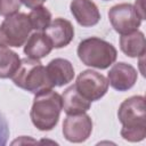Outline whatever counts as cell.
Returning a JSON list of instances; mask_svg holds the SVG:
<instances>
[{
  "label": "cell",
  "mask_w": 146,
  "mask_h": 146,
  "mask_svg": "<svg viewBox=\"0 0 146 146\" xmlns=\"http://www.w3.org/2000/svg\"><path fill=\"white\" fill-rule=\"evenodd\" d=\"M119 121L122 123L121 136L123 139L136 143L146 137V107L143 96H132L122 102L117 111Z\"/></svg>",
  "instance_id": "6da1fadb"
},
{
  "label": "cell",
  "mask_w": 146,
  "mask_h": 146,
  "mask_svg": "<svg viewBox=\"0 0 146 146\" xmlns=\"http://www.w3.org/2000/svg\"><path fill=\"white\" fill-rule=\"evenodd\" d=\"M62 111V97L52 89L35 94L31 108L33 125L41 131H49L56 127Z\"/></svg>",
  "instance_id": "7a4b0ae2"
},
{
  "label": "cell",
  "mask_w": 146,
  "mask_h": 146,
  "mask_svg": "<svg viewBox=\"0 0 146 146\" xmlns=\"http://www.w3.org/2000/svg\"><path fill=\"white\" fill-rule=\"evenodd\" d=\"M78 56L84 65L105 70L116 60L117 51L110 42L97 36H91L79 43Z\"/></svg>",
  "instance_id": "3957f363"
},
{
  "label": "cell",
  "mask_w": 146,
  "mask_h": 146,
  "mask_svg": "<svg viewBox=\"0 0 146 146\" xmlns=\"http://www.w3.org/2000/svg\"><path fill=\"white\" fill-rule=\"evenodd\" d=\"M11 79L18 88L30 91L34 95L54 88L48 78L46 67L36 59H22L18 70L15 72Z\"/></svg>",
  "instance_id": "277c9868"
},
{
  "label": "cell",
  "mask_w": 146,
  "mask_h": 146,
  "mask_svg": "<svg viewBox=\"0 0 146 146\" xmlns=\"http://www.w3.org/2000/svg\"><path fill=\"white\" fill-rule=\"evenodd\" d=\"M32 26L29 16L24 13H16L7 16L0 25V46L21 47L30 36Z\"/></svg>",
  "instance_id": "5b68a950"
},
{
  "label": "cell",
  "mask_w": 146,
  "mask_h": 146,
  "mask_svg": "<svg viewBox=\"0 0 146 146\" xmlns=\"http://www.w3.org/2000/svg\"><path fill=\"white\" fill-rule=\"evenodd\" d=\"M74 86L86 99L96 102L107 92L108 81L103 74L92 70H86L78 75Z\"/></svg>",
  "instance_id": "8992f818"
},
{
  "label": "cell",
  "mask_w": 146,
  "mask_h": 146,
  "mask_svg": "<svg viewBox=\"0 0 146 146\" xmlns=\"http://www.w3.org/2000/svg\"><path fill=\"white\" fill-rule=\"evenodd\" d=\"M108 18L113 29L120 34L131 33L140 26L141 18L130 3H119L108 11Z\"/></svg>",
  "instance_id": "52a82bcc"
},
{
  "label": "cell",
  "mask_w": 146,
  "mask_h": 146,
  "mask_svg": "<svg viewBox=\"0 0 146 146\" xmlns=\"http://www.w3.org/2000/svg\"><path fill=\"white\" fill-rule=\"evenodd\" d=\"M92 131V121L86 113L67 115L63 122V135L71 143L86 141Z\"/></svg>",
  "instance_id": "ba28073f"
},
{
  "label": "cell",
  "mask_w": 146,
  "mask_h": 146,
  "mask_svg": "<svg viewBox=\"0 0 146 146\" xmlns=\"http://www.w3.org/2000/svg\"><path fill=\"white\" fill-rule=\"evenodd\" d=\"M138 78L136 68L127 63H116L108 72V86L117 91H127L131 89Z\"/></svg>",
  "instance_id": "9c48e42d"
},
{
  "label": "cell",
  "mask_w": 146,
  "mask_h": 146,
  "mask_svg": "<svg viewBox=\"0 0 146 146\" xmlns=\"http://www.w3.org/2000/svg\"><path fill=\"white\" fill-rule=\"evenodd\" d=\"M44 33L50 39L54 48H63L73 40L74 27L70 21L58 17L50 22Z\"/></svg>",
  "instance_id": "30bf717a"
},
{
  "label": "cell",
  "mask_w": 146,
  "mask_h": 146,
  "mask_svg": "<svg viewBox=\"0 0 146 146\" xmlns=\"http://www.w3.org/2000/svg\"><path fill=\"white\" fill-rule=\"evenodd\" d=\"M70 9L72 15L81 26H94L100 19L98 7L91 0H72Z\"/></svg>",
  "instance_id": "8fae6325"
},
{
  "label": "cell",
  "mask_w": 146,
  "mask_h": 146,
  "mask_svg": "<svg viewBox=\"0 0 146 146\" xmlns=\"http://www.w3.org/2000/svg\"><path fill=\"white\" fill-rule=\"evenodd\" d=\"M48 78L54 87H62L74 78V68L71 62L64 58H55L46 66Z\"/></svg>",
  "instance_id": "7c38bea8"
},
{
  "label": "cell",
  "mask_w": 146,
  "mask_h": 146,
  "mask_svg": "<svg viewBox=\"0 0 146 146\" xmlns=\"http://www.w3.org/2000/svg\"><path fill=\"white\" fill-rule=\"evenodd\" d=\"M62 97V110L67 115L86 113L91 105V102L86 99L75 88V86H70L63 92Z\"/></svg>",
  "instance_id": "4fadbf2b"
},
{
  "label": "cell",
  "mask_w": 146,
  "mask_h": 146,
  "mask_svg": "<svg viewBox=\"0 0 146 146\" xmlns=\"http://www.w3.org/2000/svg\"><path fill=\"white\" fill-rule=\"evenodd\" d=\"M52 43L50 39L42 32H35L29 36L24 46L25 55L31 59H41L50 54L52 50Z\"/></svg>",
  "instance_id": "5bb4252c"
},
{
  "label": "cell",
  "mask_w": 146,
  "mask_h": 146,
  "mask_svg": "<svg viewBox=\"0 0 146 146\" xmlns=\"http://www.w3.org/2000/svg\"><path fill=\"white\" fill-rule=\"evenodd\" d=\"M120 48L129 57H143L146 52V41L144 33L136 30L120 38Z\"/></svg>",
  "instance_id": "9a60e30c"
},
{
  "label": "cell",
  "mask_w": 146,
  "mask_h": 146,
  "mask_svg": "<svg viewBox=\"0 0 146 146\" xmlns=\"http://www.w3.org/2000/svg\"><path fill=\"white\" fill-rule=\"evenodd\" d=\"M19 56L8 47L0 46V79L11 78L21 65Z\"/></svg>",
  "instance_id": "2e32d148"
},
{
  "label": "cell",
  "mask_w": 146,
  "mask_h": 146,
  "mask_svg": "<svg viewBox=\"0 0 146 146\" xmlns=\"http://www.w3.org/2000/svg\"><path fill=\"white\" fill-rule=\"evenodd\" d=\"M27 16H29L32 30H35L38 32H43L51 22L50 11L43 6L33 8Z\"/></svg>",
  "instance_id": "e0dca14e"
},
{
  "label": "cell",
  "mask_w": 146,
  "mask_h": 146,
  "mask_svg": "<svg viewBox=\"0 0 146 146\" xmlns=\"http://www.w3.org/2000/svg\"><path fill=\"white\" fill-rule=\"evenodd\" d=\"M21 0H0V16H10L18 13Z\"/></svg>",
  "instance_id": "ac0fdd59"
},
{
  "label": "cell",
  "mask_w": 146,
  "mask_h": 146,
  "mask_svg": "<svg viewBox=\"0 0 146 146\" xmlns=\"http://www.w3.org/2000/svg\"><path fill=\"white\" fill-rule=\"evenodd\" d=\"M9 137V127L6 117L0 113V146H5L7 144Z\"/></svg>",
  "instance_id": "d6986e66"
},
{
  "label": "cell",
  "mask_w": 146,
  "mask_h": 146,
  "mask_svg": "<svg viewBox=\"0 0 146 146\" xmlns=\"http://www.w3.org/2000/svg\"><path fill=\"white\" fill-rule=\"evenodd\" d=\"M133 7L138 13V15L140 16V18L144 19L145 18V0H136V3Z\"/></svg>",
  "instance_id": "ffe728a7"
},
{
  "label": "cell",
  "mask_w": 146,
  "mask_h": 146,
  "mask_svg": "<svg viewBox=\"0 0 146 146\" xmlns=\"http://www.w3.org/2000/svg\"><path fill=\"white\" fill-rule=\"evenodd\" d=\"M46 0H21V2H23L27 8L30 9H33L35 7H40L43 5Z\"/></svg>",
  "instance_id": "44dd1931"
}]
</instances>
